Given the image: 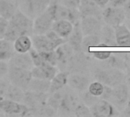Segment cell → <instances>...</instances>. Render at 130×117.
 <instances>
[{
  "label": "cell",
  "mask_w": 130,
  "mask_h": 117,
  "mask_svg": "<svg viewBox=\"0 0 130 117\" xmlns=\"http://www.w3.org/2000/svg\"><path fill=\"white\" fill-rule=\"evenodd\" d=\"M33 33V19L21 10H17L8 20V25L4 39L14 42L18 37L30 35Z\"/></svg>",
  "instance_id": "obj_1"
},
{
  "label": "cell",
  "mask_w": 130,
  "mask_h": 117,
  "mask_svg": "<svg viewBox=\"0 0 130 117\" xmlns=\"http://www.w3.org/2000/svg\"><path fill=\"white\" fill-rule=\"evenodd\" d=\"M33 47L38 52L53 51L67 40L60 37L52 29L44 34H34L31 37Z\"/></svg>",
  "instance_id": "obj_2"
},
{
  "label": "cell",
  "mask_w": 130,
  "mask_h": 117,
  "mask_svg": "<svg viewBox=\"0 0 130 117\" xmlns=\"http://www.w3.org/2000/svg\"><path fill=\"white\" fill-rule=\"evenodd\" d=\"M8 78L11 84L27 91L29 84L33 78L31 70L24 69L8 65Z\"/></svg>",
  "instance_id": "obj_3"
},
{
  "label": "cell",
  "mask_w": 130,
  "mask_h": 117,
  "mask_svg": "<svg viewBox=\"0 0 130 117\" xmlns=\"http://www.w3.org/2000/svg\"><path fill=\"white\" fill-rule=\"evenodd\" d=\"M50 2L51 0H22L21 11L34 20L47 9Z\"/></svg>",
  "instance_id": "obj_4"
},
{
  "label": "cell",
  "mask_w": 130,
  "mask_h": 117,
  "mask_svg": "<svg viewBox=\"0 0 130 117\" xmlns=\"http://www.w3.org/2000/svg\"><path fill=\"white\" fill-rule=\"evenodd\" d=\"M48 8L53 15L54 21L58 20H68L73 24V22L78 18V12L76 9L67 8L62 4L57 2L54 3L51 1Z\"/></svg>",
  "instance_id": "obj_5"
},
{
  "label": "cell",
  "mask_w": 130,
  "mask_h": 117,
  "mask_svg": "<svg viewBox=\"0 0 130 117\" xmlns=\"http://www.w3.org/2000/svg\"><path fill=\"white\" fill-rule=\"evenodd\" d=\"M0 111L6 115L14 116H28L30 113L29 108L24 104L8 99L0 101Z\"/></svg>",
  "instance_id": "obj_6"
},
{
  "label": "cell",
  "mask_w": 130,
  "mask_h": 117,
  "mask_svg": "<svg viewBox=\"0 0 130 117\" xmlns=\"http://www.w3.org/2000/svg\"><path fill=\"white\" fill-rule=\"evenodd\" d=\"M54 22L53 15L47 9L42 14L36 17L33 21V33L34 34H44L51 30Z\"/></svg>",
  "instance_id": "obj_7"
},
{
  "label": "cell",
  "mask_w": 130,
  "mask_h": 117,
  "mask_svg": "<svg viewBox=\"0 0 130 117\" xmlns=\"http://www.w3.org/2000/svg\"><path fill=\"white\" fill-rule=\"evenodd\" d=\"M48 93H38L30 91H24L23 103L29 108L30 110H34L43 104H47L49 98Z\"/></svg>",
  "instance_id": "obj_8"
},
{
  "label": "cell",
  "mask_w": 130,
  "mask_h": 117,
  "mask_svg": "<svg viewBox=\"0 0 130 117\" xmlns=\"http://www.w3.org/2000/svg\"><path fill=\"white\" fill-rule=\"evenodd\" d=\"M58 69L56 66L43 63L39 66H34L31 69V74L33 78H40V79H46L51 81L53 77L57 74Z\"/></svg>",
  "instance_id": "obj_9"
},
{
  "label": "cell",
  "mask_w": 130,
  "mask_h": 117,
  "mask_svg": "<svg viewBox=\"0 0 130 117\" xmlns=\"http://www.w3.org/2000/svg\"><path fill=\"white\" fill-rule=\"evenodd\" d=\"M8 65L27 70H31L34 67L29 52L20 53L14 51L11 58L9 59Z\"/></svg>",
  "instance_id": "obj_10"
},
{
  "label": "cell",
  "mask_w": 130,
  "mask_h": 117,
  "mask_svg": "<svg viewBox=\"0 0 130 117\" xmlns=\"http://www.w3.org/2000/svg\"><path fill=\"white\" fill-rule=\"evenodd\" d=\"M105 21L113 27L121 24L125 19V11L120 8H108L104 13Z\"/></svg>",
  "instance_id": "obj_11"
},
{
  "label": "cell",
  "mask_w": 130,
  "mask_h": 117,
  "mask_svg": "<svg viewBox=\"0 0 130 117\" xmlns=\"http://www.w3.org/2000/svg\"><path fill=\"white\" fill-rule=\"evenodd\" d=\"M72 47L69 43H63L58 46L55 49L56 59H57V65L59 67H64L68 65L71 57L72 56L73 52Z\"/></svg>",
  "instance_id": "obj_12"
},
{
  "label": "cell",
  "mask_w": 130,
  "mask_h": 117,
  "mask_svg": "<svg viewBox=\"0 0 130 117\" xmlns=\"http://www.w3.org/2000/svg\"><path fill=\"white\" fill-rule=\"evenodd\" d=\"M73 28L74 25L71 21L68 20H58L53 22L51 29L60 37L67 40L72 32Z\"/></svg>",
  "instance_id": "obj_13"
},
{
  "label": "cell",
  "mask_w": 130,
  "mask_h": 117,
  "mask_svg": "<svg viewBox=\"0 0 130 117\" xmlns=\"http://www.w3.org/2000/svg\"><path fill=\"white\" fill-rule=\"evenodd\" d=\"M116 42L119 46H130V30L124 24H120L115 27Z\"/></svg>",
  "instance_id": "obj_14"
},
{
  "label": "cell",
  "mask_w": 130,
  "mask_h": 117,
  "mask_svg": "<svg viewBox=\"0 0 130 117\" xmlns=\"http://www.w3.org/2000/svg\"><path fill=\"white\" fill-rule=\"evenodd\" d=\"M81 29L84 35L96 34L100 31V24L94 17L88 16L85 18L81 24Z\"/></svg>",
  "instance_id": "obj_15"
},
{
  "label": "cell",
  "mask_w": 130,
  "mask_h": 117,
  "mask_svg": "<svg viewBox=\"0 0 130 117\" xmlns=\"http://www.w3.org/2000/svg\"><path fill=\"white\" fill-rule=\"evenodd\" d=\"M14 49L17 53H28L33 47L32 40L28 35H22L18 37L13 42Z\"/></svg>",
  "instance_id": "obj_16"
},
{
  "label": "cell",
  "mask_w": 130,
  "mask_h": 117,
  "mask_svg": "<svg viewBox=\"0 0 130 117\" xmlns=\"http://www.w3.org/2000/svg\"><path fill=\"white\" fill-rule=\"evenodd\" d=\"M68 74L65 72H57V74L50 81L49 94L62 89L68 83Z\"/></svg>",
  "instance_id": "obj_17"
},
{
  "label": "cell",
  "mask_w": 130,
  "mask_h": 117,
  "mask_svg": "<svg viewBox=\"0 0 130 117\" xmlns=\"http://www.w3.org/2000/svg\"><path fill=\"white\" fill-rule=\"evenodd\" d=\"M50 87V81L33 78L27 88L28 91L38 93H48Z\"/></svg>",
  "instance_id": "obj_18"
},
{
  "label": "cell",
  "mask_w": 130,
  "mask_h": 117,
  "mask_svg": "<svg viewBox=\"0 0 130 117\" xmlns=\"http://www.w3.org/2000/svg\"><path fill=\"white\" fill-rule=\"evenodd\" d=\"M83 33L81 27L78 25L74 26L73 30L68 37V43L72 47L74 50H79L82 48V42L83 39Z\"/></svg>",
  "instance_id": "obj_19"
},
{
  "label": "cell",
  "mask_w": 130,
  "mask_h": 117,
  "mask_svg": "<svg viewBox=\"0 0 130 117\" xmlns=\"http://www.w3.org/2000/svg\"><path fill=\"white\" fill-rule=\"evenodd\" d=\"M17 6L11 0H0V16L9 20L17 11Z\"/></svg>",
  "instance_id": "obj_20"
},
{
  "label": "cell",
  "mask_w": 130,
  "mask_h": 117,
  "mask_svg": "<svg viewBox=\"0 0 130 117\" xmlns=\"http://www.w3.org/2000/svg\"><path fill=\"white\" fill-rule=\"evenodd\" d=\"M88 80L83 75L75 74L68 77V83L69 86L77 91H84L88 87Z\"/></svg>",
  "instance_id": "obj_21"
},
{
  "label": "cell",
  "mask_w": 130,
  "mask_h": 117,
  "mask_svg": "<svg viewBox=\"0 0 130 117\" xmlns=\"http://www.w3.org/2000/svg\"><path fill=\"white\" fill-rule=\"evenodd\" d=\"M14 53L12 42L4 38L0 39V61H8Z\"/></svg>",
  "instance_id": "obj_22"
},
{
  "label": "cell",
  "mask_w": 130,
  "mask_h": 117,
  "mask_svg": "<svg viewBox=\"0 0 130 117\" xmlns=\"http://www.w3.org/2000/svg\"><path fill=\"white\" fill-rule=\"evenodd\" d=\"M24 96V91L21 88L11 84L8 85L6 95H5V99L11 100L13 101L16 102H22Z\"/></svg>",
  "instance_id": "obj_23"
},
{
  "label": "cell",
  "mask_w": 130,
  "mask_h": 117,
  "mask_svg": "<svg viewBox=\"0 0 130 117\" xmlns=\"http://www.w3.org/2000/svg\"><path fill=\"white\" fill-rule=\"evenodd\" d=\"M77 104L75 96L65 91L58 110H62L63 112H69L74 110Z\"/></svg>",
  "instance_id": "obj_24"
},
{
  "label": "cell",
  "mask_w": 130,
  "mask_h": 117,
  "mask_svg": "<svg viewBox=\"0 0 130 117\" xmlns=\"http://www.w3.org/2000/svg\"><path fill=\"white\" fill-rule=\"evenodd\" d=\"M111 106L105 102V101H101L98 104H96L92 107V111L94 113V116H107L110 115V113L112 111Z\"/></svg>",
  "instance_id": "obj_25"
},
{
  "label": "cell",
  "mask_w": 130,
  "mask_h": 117,
  "mask_svg": "<svg viewBox=\"0 0 130 117\" xmlns=\"http://www.w3.org/2000/svg\"><path fill=\"white\" fill-rule=\"evenodd\" d=\"M100 43V39L96 34L86 35L82 39V49L84 50H88L91 47L97 46Z\"/></svg>",
  "instance_id": "obj_26"
},
{
  "label": "cell",
  "mask_w": 130,
  "mask_h": 117,
  "mask_svg": "<svg viewBox=\"0 0 130 117\" xmlns=\"http://www.w3.org/2000/svg\"><path fill=\"white\" fill-rule=\"evenodd\" d=\"M104 87L101 82L95 81L91 83L88 86V92L94 97H98L104 94Z\"/></svg>",
  "instance_id": "obj_27"
},
{
  "label": "cell",
  "mask_w": 130,
  "mask_h": 117,
  "mask_svg": "<svg viewBox=\"0 0 130 117\" xmlns=\"http://www.w3.org/2000/svg\"><path fill=\"white\" fill-rule=\"evenodd\" d=\"M59 2L62 5L72 9H77L81 5V0H59Z\"/></svg>",
  "instance_id": "obj_28"
},
{
  "label": "cell",
  "mask_w": 130,
  "mask_h": 117,
  "mask_svg": "<svg viewBox=\"0 0 130 117\" xmlns=\"http://www.w3.org/2000/svg\"><path fill=\"white\" fill-rule=\"evenodd\" d=\"M74 110L75 115L78 116H85L89 115V110L84 104H78Z\"/></svg>",
  "instance_id": "obj_29"
},
{
  "label": "cell",
  "mask_w": 130,
  "mask_h": 117,
  "mask_svg": "<svg viewBox=\"0 0 130 117\" xmlns=\"http://www.w3.org/2000/svg\"><path fill=\"white\" fill-rule=\"evenodd\" d=\"M94 57L101 59V60H105L109 59L111 56V53L109 51H95L92 53Z\"/></svg>",
  "instance_id": "obj_30"
},
{
  "label": "cell",
  "mask_w": 130,
  "mask_h": 117,
  "mask_svg": "<svg viewBox=\"0 0 130 117\" xmlns=\"http://www.w3.org/2000/svg\"><path fill=\"white\" fill-rule=\"evenodd\" d=\"M8 25V20L0 16V39L4 38Z\"/></svg>",
  "instance_id": "obj_31"
},
{
  "label": "cell",
  "mask_w": 130,
  "mask_h": 117,
  "mask_svg": "<svg viewBox=\"0 0 130 117\" xmlns=\"http://www.w3.org/2000/svg\"><path fill=\"white\" fill-rule=\"evenodd\" d=\"M8 85L9 84L8 82L5 81L4 80H2V78L0 79V101L5 99V95Z\"/></svg>",
  "instance_id": "obj_32"
},
{
  "label": "cell",
  "mask_w": 130,
  "mask_h": 117,
  "mask_svg": "<svg viewBox=\"0 0 130 117\" xmlns=\"http://www.w3.org/2000/svg\"><path fill=\"white\" fill-rule=\"evenodd\" d=\"M8 72V64L5 61H0V79L2 78Z\"/></svg>",
  "instance_id": "obj_33"
},
{
  "label": "cell",
  "mask_w": 130,
  "mask_h": 117,
  "mask_svg": "<svg viewBox=\"0 0 130 117\" xmlns=\"http://www.w3.org/2000/svg\"><path fill=\"white\" fill-rule=\"evenodd\" d=\"M109 1L110 0H94V2L100 6H104L107 5L109 2Z\"/></svg>",
  "instance_id": "obj_34"
},
{
  "label": "cell",
  "mask_w": 130,
  "mask_h": 117,
  "mask_svg": "<svg viewBox=\"0 0 130 117\" xmlns=\"http://www.w3.org/2000/svg\"><path fill=\"white\" fill-rule=\"evenodd\" d=\"M126 2V0H114V3L116 4V5L117 6H118V5H120V4H122V3H125Z\"/></svg>",
  "instance_id": "obj_35"
}]
</instances>
